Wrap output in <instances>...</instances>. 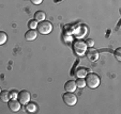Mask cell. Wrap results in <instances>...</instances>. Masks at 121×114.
I'll use <instances>...</instances> for the list:
<instances>
[{"label": "cell", "instance_id": "obj_1", "mask_svg": "<svg viewBox=\"0 0 121 114\" xmlns=\"http://www.w3.org/2000/svg\"><path fill=\"white\" fill-rule=\"evenodd\" d=\"M85 81H86L87 86H89L90 89H96L100 85V77L96 74H93V73L87 74Z\"/></svg>", "mask_w": 121, "mask_h": 114}, {"label": "cell", "instance_id": "obj_2", "mask_svg": "<svg viewBox=\"0 0 121 114\" xmlns=\"http://www.w3.org/2000/svg\"><path fill=\"white\" fill-rule=\"evenodd\" d=\"M37 29L40 34L46 35V34H49L50 32L53 31V25H52V23H49L47 20H42L40 23H38Z\"/></svg>", "mask_w": 121, "mask_h": 114}, {"label": "cell", "instance_id": "obj_3", "mask_svg": "<svg viewBox=\"0 0 121 114\" xmlns=\"http://www.w3.org/2000/svg\"><path fill=\"white\" fill-rule=\"evenodd\" d=\"M87 44L86 42L82 41H75L73 43V51L75 52V55H82L86 53L87 51Z\"/></svg>", "mask_w": 121, "mask_h": 114}, {"label": "cell", "instance_id": "obj_4", "mask_svg": "<svg viewBox=\"0 0 121 114\" xmlns=\"http://www.w3.org/2000/svg\"><path fill=\"white\" fill-rule=\"evenodd\" d=\"M63 101L65 102V105L68 106H74L77 102V97L75 94H73V92H66L65 94H63Z\"/></svg>", "mask_w": 121, "mask_h": 114}, {"label": "cell", "instance_id": "obj_5", "mask_svg": "<svg viewBox=\"0 0 121 114\" xmlns=\"http://www.w3.org/2000/svg\"><path fill=\"white\" fill-rule=\"evenodd\" d=\"M18 97V101L21 102V105H26L30 101V98H31V96H30V93L28 91H21L17 95Z\"/></svg>", "mask_w": 121, "mask_h": 114}, {"label": "cell", "instance_id": "obj_6", "mask_svg": "<svg viewBox=\"0 0 121 114\" xmlns=\"http://www.w3.org/2000/svg\"><path fill=\"white\" fill-rule=\"evenodd\" d=\"M9 108L13 112H18L21 110V102L18 100H16V99L9 100Z\"/></svg>", "mask_w": 121, "mask_h": 114}, {"label": "cell", "instance_id": "obj_7", "mask_svg": "<svg viewBox=\"0 0 121 114\" xmlns=\"http://www.w3.org/2000/svg\"><path fill=\"white\" fill-rule=\"evenodd\" d=\"M87 53V58L88 60H90L91 62H94L99 59V51L95 50V49H90V50L86 51Z\"/></svg>", "mask_w": 121, "mask_h": 114}, {"label": "cell", "instance_id": "obj_8", "mask_svg": "<svg viewBox=\"0 0 121 114\" xmlns=\"http://www.w3.org/2000/svg\"><path fill=\"white\" fill-rule=\"evenodd\" d=\"M37 36H38V33L34 29H30L29 31L26 32V34H25V39L27 41H34V39H37Z\"/></svg>", "mask_w": 121, "mask_h": 114}, {"label": "cell", "instance_id": "obj_9", "mask_svg": "<svg viewBox=\"0 0 121 114\" xmlns=\"http://www.w3.org/2000/svg\"><path fill=\"white\" fill-rule=\"evenodd\" d=\"M76 83L75 81H73V80H70V81H68V82L65 83V85H64V89H65L66 92H74L76 90Z\"/></svg>", "mask_w": 121, "mask_h": 114}, {"label": "cell", "instance_id": "obj_10", "mask_svg": "<svg viewBox=\"0 0 121 114\" xmlns=\"http://www.w3.org/2000/svg\"><path fill=\"white\" fill-rule=\"evenodd\" d=\"M74 75H75L76 78L86 77V75H87V68H85V67H78V68H76Z\"/></svg>", "mask_w": 121, "mask_h": 114}, {"label": "cell", "instance_id": "obj_11", "mask_svg": "<svg viewBox=\"0 0 121 114\" xmlns=\"http://www.w3.org/2000/svg\"><path fill=\"white\" fill-rule=\"evenodd\" d=\"M10 98H11V93L9 91H1V93H0V99L1 100L4 101V102H8L10 100Z\"/></svg>", "mask_w": 121, "mask_h": 114}, {"label": "cell", "instance_id": "obj_12", "mask_svg": "<svg viewBox=\"0 0 121 114\" xmlns=\"http://www.w3.org/2000/svg\"><path fill=\"white\" fill-rule=\"evenodd\" d=\"M45 17H46V14L44 13L43 11H37L34 13V19L37 21L45 20Z\"/></svg>", "mask_w": 121, "mask_h": 114}, {"label": "cell", "instance_id": "obj_13", "mask_svg": "<svg viewBox=\"0 0 121 114\" xmlns=\"http://www.w3.org/2000/svg\"><path fill=\"white\" fill-rule=\"evenodd\" d=\"M38 107L34 102H28L26 103V111L30 112V113H33V112H37Z\"/></svg>", "mask_w": 121, "mask_h": 114}, {"label": "cell", "instance_id": "obj_14", "mask_svg": "<svg viewBox=\"0 0 121 114\" xmlns=\"http://www.w3.org/2000/svg\"><path fill=\"white\" fill-rule=\"evenodd\" d=\"M75 83H76V86L80 87V89H82V87L86 86V81H85L84 78H77V80L75 81Z\"/></svg>", "mask_w": 121, "mask_h": 114}, {"label": "cell", "instance_id": "obj_15", "mask_svg": "<svg viewBox=\"0 0 121 114\" xmlns=\"http://www.w3.org/2000/svg\"><path fill=\"white\" fill-rule=\"evenodd\" d=\"M7 39H8L7 34H5L4 32L0 31V45H3V44L7 42Z\"/></svg>", "mask_w": 121, "mask_h": 114}, {"label": "cell", "instance_id": "obj_16", "mask_svg": "<svg viewBox=\"0 0 121 114\" xmlns=\"http://www.w3.org/2000/svg\"><path fill=\"white\" fill-rule=\"evenodd\" d=\"M28 27L30 28V29H35V28L38 27V21L35 20V19H31V20L28 21Z\"/></svg>", "mask_w": 121, "mask_h": 114}, {"label": "cell", "instance_id": "obj_17", "mask_svg": "<svg viewBox=\"0 0 121 114\" xmlns=\"http://www.w3.org/2000/svg\"><path fill=\"white\" fill-rule=\"evenodd\" d=\"M115 58L117 59V61H121V48H118L116 51H115Z\"/></svg>", "mask_w": 121, "mask_h": 114}, {"label": "cell", "instance_id": "obj_18", "mask_svg": "<svg viewBox=\"0 0 121 114\" xmlns=\"http://www.w3.org/2000/svg\"><path fill=\"white\" fill-rule=\"evenodd\" d=\"M86 44H87V46H89V47H93V45H94V41H93V39H87Z\"/></svg>", "mask_w": 121, "mask_h": 114}, {"label": "cell", "instance_id": "obj_19", "mask_svg": "<svg viewBox=\"0 0 121 114\" xmlns=\"http://www.w3.org/2000/svg\"><path fill=\"white\" fill-rule=\"evenodd\" d=\"M33 4H35V5H38V4H41L42 2H43V0H30Z\"/></svg>", "mask_w": 121, "mask_h": 114}, {"label": "cell", "instance_id": "obj_20", "mask_svg": "<svg viewBox=\"0 0 121 114\" xmlns=\"http://www.w3.org/2000/svg\"><path fill=\"white\" fill-rule=\"evenodd\" d=\"M11 97H13V98H15V97H16V93H15V92L11 93Z\"/></svg>", "mask_w": 121, "mask_h": 114}, {"label": "cell", "instance_id": "obj_21", "mask_svg": "<svg viewBox=\"0 0 121 114\" xmlns=\"http://www.w3.org/2000/svg\"><path fill=\"white\" fill-rule=\"evenodd\" d=\"M0 93H1V89H0Z\"/></svg>", "mask_w": 121, "mask_h": 114}]
</instances>
